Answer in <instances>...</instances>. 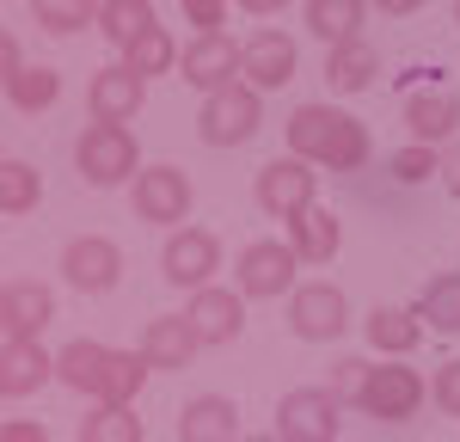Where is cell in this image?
<instances>
[{"label": "cell", "instance_id": "6da1fadb", "mask_svg": "<svg viewBox=\"0 0 460 442\" xmlns=\"http://www.w3.org/2000/svg\"><path fill=\"white\" fill-rule=\"evenodd\" d=\"M288 154L314 160L325 172H356L368 160V129L338 105H295L288 110Z\"/></svg>", "mask_w": 460, "mask_h": 442}, {"label": "cell", "instance_id": "ac0fdd59", "mask_svg": "<svg viewBox=\"0 0 460 442\" xmlns=\"http://www.w3.org/2000/svg\"><path fill=\"white\" fill-rule=\"evenodd\" d=\"M190 320H197V332H203V344H234L240 338V326H246V295L240 289H197L190 295V307H184Z\"/></svg>", "mask_w": 460, "mask_h": 442}, {"label": "cell", "instance_id": "d6986e66", "mask_svg": "<svg viewBox=\"0 0 460 442\" xmlns=\"http://www.w3.org/2000/svg\"><path fill=\"white\" fill-rule=\"evenodd\" d=\"M178 442H240V405L221 400V393L190 400L178 418Z\"/></svg>", "mask_w": 460, "mask_h": 442}, {"label": "cell", "instance_id": "8d00e7d4", "mask_svg": "<svg viewBox=\"0 0 460 442\" xmlns=\"http://www.w3.org/2000/svg\"><path fill=\"white\" fill-rule=\"evenodd\" d=\"M436 179L448 184V197H460V136L442 147V172H436Z\"/></svg>", "mask_w": 460, "mask_h": 442}, {"label": "cell", "instance_id": "7bdbcfd3", "mask_svg": "<svg viewBox=\"0 0 460 442\" xmlns=\"http://www.w3.org/2000/svg\"><path fill=\"white\" fill-rule=\"evenodd\" d=\"M455 25H460V0H455Z\"/></svg>", "mask_w": 460, "mask_h": 442}, {"label": "cell", "instance_id": "277c9868", "mask_svg": "<svg viewBox=\"0 0 460 442\" xmlns=\"http://www.w3.org/2000/svg\"><path fill=\"white\" fill-rule=\"evenodd\" d=\"M258 86H246V80H234V86H221V93H209L203 99V110H197V136H203V147H240L258 136Z\"/></svg>", "mask_w": 460, "mask_h": 442}, {"label": "cell", "instance_id": "74e56055", "mask_svg": "<svg viewBox=\"0 0 460 442\" xmlns=\"http://www.w3.org/2000/svg\"><path fill=\"white\" fill-rule=\"evenodd\" d=\"M0 442H49V437L37 430L31 418H6V430H0Z\"/></svg>", "mask_w": 460, "mask_h": 442}, {"label": "cell", "instance_id": "e0dca14e", "mask_svg": "<svg viewBox=\"0 0 460 442\" xmlns=\"http://www.w3.org/2000/svg\"><path fill=\"white\" fill-rule=\"evenodd\" d=\"M405 129H411V142L448 147L460 136V99H455V93H442V86L411 93V99H405Z\"/></svg>", "mask_w": 460, "mask_h": 442}, {"label": "cell", "instance_id": "f1b7e54d", "mask_svg": "<svg viewBox=\"0 0 460 442\" xmlns=\"http://www.w3.org/2000/svg\"><path fill=\"white\" fill-rule=\"evenodd\" d=\"M99 6L105 0H31V19L49 37H74V31H86V25H99Z\"/></svg>", "mask_w": 460, "mask_h": 442}, {"label": "cell", "instance_id": "4316f807", "mask_svg": "<svg viewBox=\"0 0 460 442\" xmlns=\"http://www.w3.org/2000/svg\"><path fill=\"white\" fill-rule=\"evenodd\" d=\"M154 25H160V19H154L147 0H105V6H99V31H105L117 49H129V43L142 31H154Z\"/></svg>", "mask_w": 460, "mask_h": 442}, {"label": "cell", "instance_id": "60d3db41", "mask_svg": "<svg viewBox=\"0 0 460 442\" xmlns=\"http://www.w3.org/2000/svg\"><path fill=\"white\" fill-rule=\"evenodd\" d=\"M375 6H381V13H393V19H405V13H418L424 0H375Z\"/></svg>", "mask_w": 460, "mask_h": 442}, {"label": "cell", "instance_id": "3957f363", "mask_svg": "<svg viewBox=\"0 0 460 442\" xmlns=\"http://www.w3.org/2000/svg\"><path fill=\"white\" fill-rule=\"evenodd\" d=\"M424 375L411 363H399V357H387V363H368V375H362V387H356V405L368 411V418H381V424H411L418 418V405H424Z\"/></svg>", "mask_w": 460, "mask_h": 442}, {"label": "cell", "instance_id": "44dd1931", "mask_svg": "<svg viewBox=\"0 0 460 442\" xmlns=\"http://www.w3.org/2000/svg\"><path fill=\"white\" fill-rule=\"evenodd\" d=\"M288 246H295V258L301 264H332L338 258V246H344V227H338V216L332 209H301V216L288 221Z\"/></svg>", "mask_w": 460, "mask_h": 442}, {"label": "cell", "instance_id": "ab89813d", "mask_svg": "<svg viewBox=\"0 0 460 442\" xmlns=\"http://www.w3.org/2000/svg\"><path fill=\"white\" fill-rule=\"evenodd\" d=\"M252 19H270V13H283V6H295V0H240Z\"/></svg>", "mask_w": 460, "mask_h": 442}, {"label": "cell", "instance_id": "d590c367", "mask_svg": "<svg viewBox=\"0 0 460 442\" xmlns=\"http://www.w3.org/2000/svg\"><path fill=\"white\" fill-rule=\"evenodd\" d=\"M184 19L197 31H221L227 25V0H184Z\"/></svg>", "mask_w": 460, "mask_h": 442}, {"label": "cell", "instance_id": "83f0119b", "mask_svg": "<svg viewBox=\"0 0 460 442\" xmlns=\"http://www.w3.org/2000/svg\"><path fill=\"white\" fill-rule=\"evenodd\" d=\"M80 442H142V418H136V405H93L86 418H80Z\"/></svg>", "mask_w": 460, "mask_h": 442}, {"label": "cell", "instance_id": "7402d4cb", "mask_svg": "<svg viewBox=\"0 0 460 442\" xmlns=\"http://www.w3.org/2000/svg\"><path fill=\"white\" fill-rule=\"evenodd\" d=\"M375 49L350 37V43H332V56H325V86L332 93H362V86H375Z\"/></svg>", "mask_w": 460, "mask_h": 442}, {"label": "cell", "instance_id": "484cf974", "mask_svg": "<svg viewBox=\"0 0 460 442\" xmlns=\"http://www.w3.org/2000/svg\"><path fill=\"white\" fill-rule=\"evenodd\" d=\"M105 357H111V344H99V338H74L68 350L56 357V375L68 381L74 393H99V375H105Z\"/></svg>", "mask_w": 460, "mask_h": 442}, {"label": "cell", "instance_id": "9c48e42d", "mask_svg": "<svg viewBox=\"0 0 460 442\" xmlns=\"http://www.w3.org/2000/svg\"><path fill=\"white\" fill-rule=\"evenodd\" d=\"M295 270L301 258L288 240H252L240 252V295L246 301H277V295H295Z\"/></svg>", "mask_w": 460, "mask_h": 442}, {"label": "cell", "instance_id": "7a4b0ae2", "mask_svg": "<svg viewBox=\"0 0 460 442\" xmlns=\"http://www.w3.org/2000/svg\"><path fill=\"white\" fill-rule=\"evenodd\" d=\"M74 166H80V179L111 190V184L136 179L142 172V147L129 136V123H86L80 129V142H74Z\"/></svg>", "mask_w": 460, "mask_h": 442}, {"label": "cell", "instance_id": "5b68a950", "mask_svg": "<svg viewBox=\"0 0 460 442\" xmlns=\"http://www.w3.org/2000/svg\"><path fill=\"white\" fill-rule=\"evenodd\" d=\"M314 190H319V172L314 160H301V154H283V160H270L258 184H252V197H258V209L277 221H295L301 209H314Z\"/></svg>", "mask_w": 460, "mask_h": 442}, {"label": "cell", "instance_id": "d6a6232c", "mask_svg": "<svg viewBox=\"0 0 460 442\" xmlns=\"http://www.w3.org/2000/svg\"><path fill=\"white\" fill-rule=\"evenodd\" d=\"M56 93H62V74L56 68H25V74L6 80V105L13 110H49Z\"/></svg>", "mask_w": 460, "mask_h": 442}, {"label": "cell", "instance_id": "f546056e", "mask_svg": "<svg viewBox=\"0 0 460 442\" xmlns=\"http://www.w3.org/2000/svg\"><path fill=\"white\" fill-rule=\"evenodd\" d=\"M43 179H37L31 160H0V216H31Z\"/></svg>", "mask_w": 460, "mask_h": 442}, {"label": "cell", "instance_id": "e575fe53", "mask_svg": "<svg viewBox=\"0 0 460 442\" xmlns=\"http://www.w3.org/2000/svg\"><path fill=\"white\" fill-rule=\"evenodd\" d=\"M429 400L442 405L448 418H460V357H455V363H442V368H436V381H429Z\"/></svg>", "mask_w": 460, "mask_h": 442}, {"label": "cell", "instance_id": "ba28073f", "mask_svg": "<svg viewBox=\"0 0 460 442\" xmlns=\"http://www.w3.org/2000/svg\"><path fill=\"white\" fill-rule=\"evenodd\" d=\"M350 326V301L338 283H301L288 295V332L307 338V344H332L338 332Z\"/></svg>", "mask_w": 460, "mask_h": 442}, {"label": "cell", "instance_id": "d4e9b609", "mask_svg": "<svg viewBox=\"0 0 460 442\" xmlns=\"http://www.w3.org/2000/svg\"><path fill=\"white\" fill-rule=\"evenodd\" d=\"M418 338H424V320L405 314V307H375V314H368V344H375L381 357H411Z\"/></svg>", "mask_w": 460, "mask_h": 442}, {"label": "cell", "instance_id": "4dcf8cb0", "mask_svg": "<svg viewBox=\"0 0 460 442\" xmlns=\"http://www.w3.org/2000/svg\"><path fill=\"white\" fill-rule=\"evenodd\" d=\"M418 320L436 332H460V270H442V277H429L424 301H418Z\"/></svg>", "mask_w": 460, "mask_h": 442}, {"label": "cell", "instance_id": "30bf717a", "mask_svg": "<svg viewBox=\"0 0 460 442\" xmlns=\"http://www.w3.org/2000/svg\"><path fill=\"white\" fill-rule=\"evenodd\" d=\"M136 216L154 221V227H184V216H190V179H184V166H142L136 172Z\"/></svg>", "mask_w": 460, "mask_h": 442}, {"label": "cell", "instance_id": "2e32d148", "mask_svg": "<svg viewBox=\"0 0 460 442\" xmlns=\"http://www.w3.org/2000/svg\"><path fill=\"white\" fill-rule=\"evenodd\" d=\"M203 350V332L190 314H160V320H147L142 332V357L154 368H190V357Z\"/></svg>", "mask_w": 460, "mask_h": 442}, {"label": "cell", "instance_id": "ffe728a7", "mask_svg": "<svg viewBox=\"0 0 460 442\" xmlns=\"http://www.w3.org/2000/svg\"><path fill=\"white\" fill-rule=\"evenodd\" d=\"M49 375H56V363L43 357V344H37V338H19V344H6V350H0V393H6V400H31Z\"/></svg>", "mask_w": 460, "mask_h": 442}, {"label": "cell", "instance_id": "8992f818", "mask_svg": "<svg viewBox=\"0 0 460 442\" xmlns=\"http://www.w3.org/2000/svg\"><path fill=\"white\" fill-rule=\"evenodd\" d=\"M160 270H166V283H178V289H209L215 270H221V240H215L209 227H172L166 234V252H160Z\"/></svg>", "mask_w": 460, "mask_h": 442}, {"label": "cell", "instance_id": "9a60e30c", "mask_svg": "<svg viewBox=\"0 0 460 442\" xmlns=\"http://www.w3.org/2000/svg\"><path fill=\"white\" fill-rule=\"evenodd\" d=\"M49 320H56V295L43 289V283L19 277V283H6V289H0V332H6V344L37 338Z\"/></svg>", "mask_w": 460, "mask_h": 442}, {"label": "cell", "instance_id": "5bb4252c", "mask_svg": "<svg viewBox=\"0 0 460 442\" xmlns=\"http://www.w3.org/2000/svg\"><path fill=\"white\" fill-rule=\"evenodd\" d=\"M142 93H147V80L129 68V62H117V68L93 74V86H86V110H93V123H129V117L142 110Z\"/></svg>", "mask_w": 460, "mask_h": 442}, {"label": "cell", "instance_id": "f35d334b", "mask_svg": "<svg viewBox=\"0 0 460 442\" xmlns=\"http://www.w3.org/2000/svg\"><path fill=\"white\" fill-rule=\"evenodd\" d=\"M0 68H6V80H13V74H25V62H19V49H13V37H0Z\"/></svg>", "mask_w": 460, "mask_h": 442}, {"label": "cell", "instance_id": "7c38bea8", "mask_svg": "<svg viewBox=\"0 0 460 442\" xmlns=\"http://www.w3.org/2000/svg\"><path fill=\"white\" fill-rule=\"evenodd\" d=\"M277 437L283 442H338V400L325 387H295L277 405Z\"/></svg>", "mask_w": 460, "mask_h": 442}, {"label": "cell", "instance_id": "836d02e7", "mask_svg": "<svg viewBox=\"0 0 460 442\" xmlns=\"http://www.w3.org/2000/svg\"><path fill=\"white\" fill-rule=\"evenodd\" d=\"M436 172H442V154L429 142H405L393 154V179L399 184H424V179H436Z\"/></svg>", "mask_w": 460, "mask_h": 442}, {"label": "cell", "instance_id": "52a82bcc", "mask_svg": "<svg viewBox=\"0 0 460 442\" xmlns=\"http://www.w3.org/2000/svg\"><path fill=\"white\" fill-rule=\"evenodd\" d=\"M295 68H301V49H295V37L277 31V25H258V31L240 43V80H246V86H258V93L288 86V80H295Z\"/></svg>", "mask_w": 460, "mask_h": 442}, {"label": "cell", "instance_id": "1f68e13d", "mask_svg": "<svg viewBox=\"0 0 460 442\" xmlns=\"http://www.w3.org/2000/svg\"><path fill=\"white\" fill-rule=\"evenodd\" d=\"M123 62L142 74V80H154V74H166V68H178L184 62V49H178L172 37H166V25H154V31H142L129 49H123Z\"/></svg>", "mask_w": 460, "mask_h": 442}, {"label": "cell", "instance_id": "603a6c76", "mask_svg": "<svg viewBox=\"0 0 460 442\" xmlns=\"http://www.w3.org/2000/svg\"><path fill=\"white\" fill-rule=\"evenodd\" d=\"M147 375H154V363H147L142 350H111V357H105V375H99V393H93V400L129 405V400L147 387Z\"/></svg>", "mask_w": 460, "mask_h": 442}, {"label": "cell", "instance_id": "4fadbf2b", "mask_svg": "<svg viewBox=\"0 0 460 442\" xmlns=\"http://www.w3.org/2000/svg\"><path fill=\"white\" fill-rule=\"evenodd\" d=\"M178 68H184V80L209 99V93H221V86H234V80H240V43H234L227 31H197Z\"/></svg>", "mask_w": 460, "mask_h": 442}, {"label": "cell", "instance_id": "b9f144b4", "mask_svg": "<svg viewBox=\"0 0 460 442\" xmlns=\"http://www.w3.org/2000/svg\"><path fill=\"white\" fill-rule=\"evenodd\" d=\"M246 442H283V437H246Z\"/></svg>", "mask_w": 460, "mask_h": 442}, {"label": "cell", "instance_id": "cb8c5ba5", "mask_svg": "<svg viewBox=\"0 0 460 442\" xmlns=\"http://www.w3.org/2000/svg\"><path fill=\"white\" fill-rule=\"evenodd\" d=\"M301 13H307V31H314L319 43H350V37H362L368 0H307Z\"/></svg>", "mask_w": 460, "mask_h": 442}, {"label": "cell", "instance_id": "8fae6325", "mask_svg": "<svg viewBox=\"0 0 460 442\" xmlns=\"http://www.w3.org/2000/svg\"><path fill=\"white\" fill-rule=\"evenodd\" d=\"M62 277H68V289H80V295L117 289V277H123L117 240H105V234H80V240H68V246H62Z\"/></svg>", "mask_w": 460, "mask_h": 442}]
</instances>
